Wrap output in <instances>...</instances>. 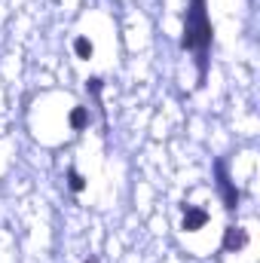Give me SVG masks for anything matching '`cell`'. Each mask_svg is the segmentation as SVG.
Returning a JSON list of instances; mask_svg holds the SVG:
<instances>
[{"label": "cell", "mask_w": 260, "mask_h": 263, "mask_svg": "<svg viewBox=\"0 0 260 263\" xmlns=\"http://www.w3.org/2000/svg\"><path fill=\"white\" fill-rule=\"evenodd\" d=\"M181 46L196 52V67H199V86L205 83V70H208V46H211V22L205 12V0H190V9L184 15V37Z\"/></svg>", "instance_id": "1"}, {"label": "cell", "mask_w": 260, "mask_h": 263, "mask_svg": "<svg viewBox=\"0 0 260 263\" xmlns=\"http://www.w3.org/2000/svg\"><path fill=\"white\" fill-rule=\"evenodd\" d=\"M214 172H217V187H220L224 205H227V208H236V205H239V190L233 187V181H230V175H227V162L217 159V162H214Z\"/></svg>", "instance_id": "2"}, {"label": "cell", "mask_w": 260, "mask_h": 263, "mask_svg": "<svg viewBox=\"0 0 260 263\" xmlns=\"http://www.w3.org/2000/svg\"><path fill=\"white\" fill-rule=\"evenodd\" d=\"M208 223V211L196 208V205H184V217H181V230L184 233H196Z\"/></svg>", "instance_id": "3"}, {"label": "cell", "mask_w": 260, "mask_h": 263, "mask_svg": "<svg viewBox=\"0 0 260 263\" xmlns=\"http://www.w3.org/2000/svg\"><path fill=\"white\" fill-rule=\"evenodd\" d=\"M245 245H248V230H242V227H227V230H224V251L236 254V251H242Z\"/></svg>", "instance_id": "4"}, {"label": "cell", "mask_w": 260, "mask_h": 263, "mask_svg": "<svg viewBox=\"0 0 260 263\" xmlns=\"http://www.w3.org/2000/svg\"><path fill=\"white\" fill-rule=\"evenodd\" d=\"M92 52H95V46H92V40H89V37H77V40H73V55H77V59L89 62V59H92Z\"/></svg>", "instance_id": "5"}, {"label": "cell", "mask_w": 260, "mask_h": 263, "mask_svg": "<svg viewBox=\"0 0 260 263\" xmlns=\"http://www.w3.org/2000/svg\"><path fill=\"white\" fill-rule=\"evenodd\" d=\"M67 120H70V129H77V132L86 129V123H89V110H86V107H73Z\"/></svg>", "instance_id": "6"}, {"label": "cell", "mask_w": 260, "mask_h": 263, "mask_svg": "<svg viewBox=\"0 0 260 263\" xmlns=\"http://www.w3.org/2000/svg\"><path fill=\"white\" fill-rule=\"evenodd\" d=\"M67 187H70L73 193H83V190H86V178H83L77 168H67Z\"/></svg>", "instance_id": "7"}, {"label": "cell", "mask_w": 260, "mask_h": 263, "mask_svg": "<svg viewBox=\"0 0 260 263\" xmlns=\"http://www.w3.org/2000/svg\"><path fill=\"white\" fill-rule=\"evenodd\" d=\"M86 89L92 92V98H95V104L101 107V80H98V77H89V80H86Z\"/></svg>", "instance_id": "8"}]
</instances>
